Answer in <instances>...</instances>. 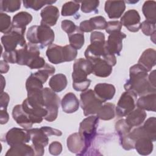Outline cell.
Returning <instances> with one entry per match:
<instances>
[{"mask_svg": "<svg viewBox=\"0 0 156 156\" xmlns=\"http://www.w3.org/2000/svg\"><path fill=\"white\" fill-rule=\"evenodd\" d=\"M129 77L124 86L126 91H132L140 96L156 92V88L148 80L147 70L140 65L137 63L130 68Z\"/></svg>", "mask_w": 156, "mask_h": 156, "instance_id": "obj_1", "label": "cell"}, {"mask_svg": "<svg viewBox=\"0 0 156 156\" xmlns=\"http://www.w3.org/2000/svg\"><path fill=\"white\" fill-rule=\"evenodd\" d=\"M91 73H93V65L90 62L83 58L76 60L72 73L73 88L77 91L87 90L91 82L87 76Z\"/></svg>", "mask_w": 156, "mask_h": 156, "instance_id": "obj_2", "label": "cell"}, {"mask_svg": "<svg viewBox=\"0 0 156 156\" xmlns=\"http://www.w3.org/2000/svg\"><path fill=\"white\" fill-rule=\"evenodd\" d=\"M26 38L29 43L39 44L40 48H43L52 44L55 35L50 27L40 24L30 27L27 32Z\"/></svg>", "mask_w": 156, "mask_h": 156, "instance_id": "obj_3", "label": "cell"}, {"mask_svg": "<svg viewBox=\"0 0 156 156\" xmlns=\"http://www.w3.org/2000/svg\"><path fill=\"white\" fill-rule=\"evenodd\" d=\"M91 44L87 48L84 55L87 60L93 63L97 60L103 58L107 54L105 35L102 32L93 31L90 35Z\"/></svg>", "mask_w": 156, "mask_h": 156, "instance_id": "obj_4", "label": "cell"}, {"mask_svg": "<svg viewBox=\"0 0 156 156\" xmlns=\"http://www.w3.org/2000/svg\"><path fill=\"white\" fill-rule=\"evenodd\" d=\"M46 55L51 63L59 64L74 60L77 55V51L70 44L61 46L55 44H51L48 46Z\"/></svg>", "mask_w": 156, "mask_h": 156, "instance_id": "obj_5", "label": "cell"}, {"mask_svg": "<svg viewBox=\"0 0 156 156\" xmlns=\"http://www.w3.org/2000/svg\"><path fill=\"white\" fill-rule=\"evenodd\" d=\"M26 29L12 27L10 32L2 36L1 40L5 51H13L18 49V46L21 48L26 45L24 36Z\"/></svg>", "mask_w": 156, "mask_h": 156, "instance_id": "obj_6", "label": "cell"}, {"mask_svg": "<svg viewBox=\"0 0 156 156\" xmlns=\"http://www.w3.org/2000/svg\"><path fill=\"white\" fill-rule=\"evenodd\" d=\"M44 107L48 112L44 119L52 122L56 119L60 105V98L51 88L45 87L43 90Z\"/></svg>", "mask_w": 156, "mask_h": 156, "instance_id": "obj_7", "label": "cell"}, {"mask_svg": "<svg viewBox=\"0 0 156 156\" xmlns=\"http://www.w3.org/2000/svg\"><path fill=\"white\" fill-rule=\"evenodd\" d=\"M98 122L99 118L97 116H90L80 123L78 133L84 140L88 149L96 136Z\"/></svg>", "mask_w": 156, "mask_h": 156, "instance_id": "obj_8", "label": "cell"}, {"mask_svg": "<svg viewBox=\"0 0 156 156\" xmlns=\"http://www.w3.org/2000/svg\"><path fill=\"white\" fill-rule=\"evenodd\" d=\"M80 105L84 116L96 114L102 105V102L95 95L91 89L82 91L80 95Z\"/></svg>", "mask_w": 156, "mask_h": 156, "instance_id": "obj_9", "label": "cell"}, {"mask_svg": "<svg viewBox=\"0 0 156 156\" xmlns=\"http://www.w3.org/2000/svg\"><path fill=\"white\" fill-rule=\"evenodd\" d=\"M130 138L133 141L140 137H147L152 142L156 140V118L151 117L148 118L141 126H138L129 133Z\"/></svg>", "mask_w": 156, "mask_h": 156, "instance_id": "obj_10", "label": "cell"}, {"mask_svg": "<svg viewBox=\"0 0 156 156\" xmlns=\"http://www.w3.org/2000/svg\"><path fill=\"white\" fill-rule=\"evenodd\" d=\"M27 130L32 142L34 155L42 156L44 153V147L48 144V136L41 128L29 129Z\"/></svg>", "mask_w": 156, "mask_h": 156, "instance_id": "obj_11", "label": "cell"}, {"mask_svg": "<svg viewBox=\"0 0 156 156\" xmlns=\"http://www.w3.org/2000/svg\"><path fill=\"white\" fill-rule=\"evenodd\" d=\"M137 95L129 91L124 92L117 104L116 113L119 117H123L127 115L133 110L136 106Z\"/></svg>", "mask_w": 156, "mask_h": 156, "instance_id": "obj_12", "label": "cell"}, {"mask_svg": "<svg viewBox=\"0 0 156 156\" xmlns=\"http://www.w3.org/2000/svg\"><path fill=\"white\" fill-rule=\"evenodd\" d=\"M40 49L38 45L29 42L24 47L18 49L17 64L29 66L34 60L40 57Z\"/></svg>", "mask_w": 156, "mask_h": 156, "instance_id": "obj_13", "label": "cell"}, {"mask_svg": "<svg viewBox=\"0 0 156 156\" xmlns=\"http://www.w3.org/2000/svg\"><path fill=\"white\" fill-rule=\"evenodd\" d=\"M126 37V35L121 32H114L109 34L107 41L105 42L107 51L112 54L119 55L122 49V40Z\"/></svg>", "mask_w": 156, "mask_h": 156, "instance_id": "obj_14", "label": "cell"}, {"mask_svg": "<svg viewBox=\"0 0 156 156\" xmlns=\"http://www.w3.org/2000/svg\"><path fill=\"white\" fill-rule=\"evenodd\" d=\"M5 141L10 146L20 143H27L30 141L27 129L13 127L10 129L5 135Z\"/></svg>", "mask_w": 156, "mask_h": 156, "instance_id": "obj_15", "label": "cell"}, {"mask_svg": "<svg viewBox=\"0 0 156 156\" xmlns=\"http://www.w3.org/2000/svg\"><path fill=\"white\" fill-rule=\"evenodd\" d=\"M140 16L138 11L135 9L127 10L121 18L120 22L128 30L136 32L140 29Z\"/></svg>", "mask_w": 156, "mask_h": 156, "instance_id": "obj_16", "label": "cell"}, {"mask_svg": "<svg viewBox=\"0 0 156 156\" xmlns=\"http://www.w3.org/2000/svg\"><path fill=\"white\" fill-rule=\"evenodd\" d=\"M68 150L77 155H83L88 151V148L84 140L79 133H74L70 135L66 141Z\"/></svg>", "mask_w": 156, "mask_h": 156, "instance_id": "obj_17", "label": "cell"}, {"mask_svg": "<svg viewBox=\"0 0 156 156\" xmlns=\"http://www.w3.org/2000/svg\"><path fill=\"white\" fill-rule=\"evenodd\" d=\"M40 15L41 17L40 24L49 27L54 26L59 18V10L57 7L49 5L41 11Z\"/></svg>", "mask_w": 156, "mask_h": 156, "instance_id": "obj_18", "label": "cell"}, {"mask_svg": "<svg viewBox=\"0 0 156 156\" xmlns=\"http://www.w3.org/2000/svg\"><path fill=\"white\" fill-rule=\"evenodd\" d=\"M93 91L96 97L102 102H105L113 98L116 89L112 84L100 83L95 85Z\"/></svg>", "mask_w": 156, "mask_h": 156, "instance_id": "obj_19", "label": "cell"}, {"mask_svg": "<svg viewBox=\"0 0 156 156\" xmlns=\"http://www.w3.org/2000/svg\"><path fill=\"white\" fill-rule=\"evenodd\" d=\"M105 12L110 19L120 18L126 9L124 1H107L104 7Z\"/></svg>", "mask_w": 156, "mask_h": 156, "instance_id": "obj_20", "label": "cell"}, {"mask_svg": "<svg viewBox=\"0 0 156 156\" xmlns=\"http://www.w3.org/2000/svg\"><path fill=\"white\" fill-rule=\"evenodd\" d=\"M12 116L13 119L21 127L25 129H29L32 127V122L29 115L24 111L22 105H15L12 110Z\"/></svg>", "mask_w": 156, "mask_h": 156, "instance_id": "obj_21", "label": "cell"}, {"mask_svg": "<svg viewBox=\"0 0 156 156\" xmlns=\"http://www.w3.org/2000/svg\"><path fill=\"white\" fill-rule=\"evenodd\" d=\"M79 101L72 92L66 93L62 99L61 105L62 110L66 113L76 112L79 107Z\"/></svg>", "mask_w": 156, "mask_h": 156, "instance_id": "obj_22", "label": "cell"}, {"mask_svg": "<svg viewBox=\"0 0 156 156\" xmlns=\"http://www.w3.org/2000/svg\"><path fill=\"white\" fill-rule=\"evenodd\" d=\"M156 63V52L154 49L148 48L140 56L138 64L145 68L147 72L150 71Z\"/></svg>", "mask_w": 156, "mask_h": 156, "instance_id": "obj_23", "label": "cell"}, {"mask_svg": "<svg viewBox=\"0 0 156 156\" xmlns=\"http://www.w3.org/2000/svg\"><path fill=\"white\" fill-rule=\"evenodd\" d=\"M93 73L99 77H107L112 72V67L106 60L101 58L93 63Z\"/></svg>", "mask_w": 156, "mask_h": 156, "instance_id": "obj_24", "label": "cell"}, {"mask_svg": "<svg viewBox=\"0 0 156 156\" xmlns=\"http://www.w3.org/2000/svg\"><path fill=\"white\" fill-rule=\"evenodd\" d=\"M136 102V105L138 108L144 110L155 112L156 92L149 93L140 96Z\"/></svg>", "mask_w": 156, "mask_h": 156, "instance_id": "obj_25", "label": "cell"}, {"mask_svg": "<svg viewBox=\"0 0 156 156\" xmlns=\"http://www.w3.org/2000/svg\"><path fill=\"white\" fill-rule=\"evenodd\" d=\"M146 116L147 114L144 110L137 108L126 115L125 120L127 124L132 128L140 126L144 121Z\"/></svg>", "mask_w": 156, "mask_h": 156, "instance_id": "obj_26", "label": "cell"}, {"mask_svg": "<svg viewBox=\"0 0 156 156\" xmlns=\"http://www.w3.org/2000/svg\"><path fill=\"white\" fill-rule=\"evenodd\" d=\"M34 151L32 146L26 143L17 144L10 146L5 156H34Z\"/></svg>", "mask_w": 156, "mask_h": 156, "instance_id": "obj_27", "label": "cell"}, {"mask_svg": "<svg viewBox=\"0 0 156 156\" xmlns=\"http://www.w3.org/2000/svg\"><path fill=\"white\" fill-rule=\"evenodd\" d=\"M134 149L141 155H147L153 151L152 141L147 137H140L135 141Z\"/></svg>", "mask_w": 156, "mask_h": 156, "instance_id": "obj_28", "label": "cell"}, {"mask_svg": "<svg viewBox=\"0 0 156 156\" xmlns=\"http://www.w3.org/2000/svg\"><path fill=\"white\" fill-rule=\"evenodd\" d=\"M67 79L63 74H57L51 77L49 81V85L54 92L58 93L65 89L67 85Z\"/></svg>", "mask_w": 156, "mask_h": 156, "instance_id": "obj_29", "label": "cell"}, {"mask_svg": "<svg viewBox=\"0 0 156 156\" xmlns=\"http://www.w3.org/2000/svg\"><path fill=\"white\" fill-rule=\"evenodd\" d=\"M32 20V16L27 12H20L16 13L12 21V27L20 29H26V26Z\"/></svg>", "mask_w": 156, "mask_h": 156, "instance_id": "obj_30", "label": "cell"}, {"mask_svg": "<svg viewBox=\"0 0 156 156\" xmlns=\"http://www.w3.org/2000/svg\"><path fill=\"white\" fill-rule=\"evenodd\" d=\"M96 114L98 118L102 120L108 121L113 119L115 116V106L112 103H105L102 105Z\"/></svg>", "mask_w": 156, "mask_h": 156, "instance_id": "obj_31", "label": "cell"}, {"mask_svg": "<svg viewBox=\"0 0 156 156\" xmlns=\"http://www.w3.org/2000/svg\"><path fill=\"white\" fill-rule=\"evenodd\" d=\"M143 13L147 21L156 22V2L154 1H146L142 7Z\"/></svg>", "mask_w": 156, "mask_h": 156, "instance_id": "obj_32", "label": "cell"}, {"mask_svg": "<svg viewBox=\"0 0 156 156\" xmlns=\"http://www.w3.org/2000/svg\"><path fill=\"white\" fill-rule=\"evenodd\" d=\"M70 45L76 49H80L84 44V34L80 29L79 27L71 33L68 35Z\"/></svg>", "mask_w": 156, "mask_h": 156, "instance_id": "obj_33", "label": "cell"}, {"mask_svg": "<svg viewBox=\"0 0 156 156\" xmlns=\"http://www.w3.org/2000/svg\"><path fill=\"white\" fill-rule=\"evenodd\" d=\"M21 1L20 0H1L0 1V10L2 12H14L21 7Z\"/></svg>", "mask_w": 156, "mask_h": 156, "instance_id": "obj_34", "label": "cell"}, {"mask_svg": "<svg viewBox=\"0 0 156 156\" xmlns=\"http://www.w3.org/2000/svg\"><path fill=\"white\" fill-rule=\"evenodd\" d=\"M80 1H68L65 3L62 8V15L63 16H72L75 15L79 9Z\"/></svg>", "mask_w": 156, "mask_h": 156, "instance_id": "obj_35", "label": "cell"}, {"mask_svg": "<svg viewBox=\"0 0 156 156\" xmlns=\"http://www.w3.org/2000/svg\"><path fill=\"white\" fill-rule=\"evenodd\" d=\"M56 1H49V0H24L23 1V5L25 8L32 9L35 11L40 10L44 5H52L55 3Z\"/></svg>", "mask_w": 156, "mask_h": 156, "instance_id": "obj_36", "label": "cell"}, {"mask_svg": "<svg viewBox=\"0 0 156 156\" xmlns=\"http://www.w3.org/2000/svg\"><path fill=\"white\" fill-rule=\"evenodd\" d=\"M55 71V69L53 66L48 63H46L43 68L39 69L38 71L34 73L43 82V83H44L48 80L49 76L52 75Z\"/></svg>", "mask_w": 156, "mask_h": 156, "instance_id": "obj_37", "label": "cell"}, {"mask_svg": "<svg viewBox=\"0 0 156 156\" xmlns=\"http://www.w3.org/2000/svg\"><path fill=\"white\" fill-rule=\"evenodd\" d=\"M132 128L127 124L124 119L118 120L115 124V130L117 132L119 138L128 135Z\"/></svg>", "mask_w": 156, "mask_h": 156, "instance_id": "obj_38", "label": "cell"}, {"mask_svg": "<svg viewBox=\"0 0 156 156\" xmlns=\"http://www.w3.org/2000/svg\"><path fill=\"white\" fill-rule=\"evenodd\" d=\"M12 27L11 18L9 15L4 13H0V31L5 34L10 31Z\"/></svg>", "mask_w": 156, "mask_h": 156, "instance_id": "obj_39", "label": "cell"}, {"mask_svg": "<svg viewBox=\"0 0 156 156\" xmlns=\"http://www.w3.org/2000/svg\"><path fill=\"white\" fill-rule=\"evenodd\" d=\"M81 2V10L83 13H91L93 12H97V9L99 5V1H83Z\"/></svg>", "mask_w": 156, "mask_h": 156, "instance_id": "obj_40", "label": "cell"}, {"mask_svg": "<svg viewBox=\"0 0 156 156\" xmlns=\"http://www.w3.org/2000/svg\"><path fill=\"white\" fill-rule=\"evenodd\" d=\"M140 29L143 33L147 36H151L155 33V23H151L147 20L141 23Z\"/></svg>", "mask_w": 156, "mask_h": 156, "instance_id": "obj_41", "label": "cell"}, {"mask_svg": "<svg viewBox=\"0 0 156 156\" xmlns=\"http://www.w3.org/2000/svg\"><path fill=\"white\" fill-rule=\"evenodd\" d=\"M93 24L94 29H99L103 30L105 29L107 26V22L105 20V18L102 16H97L90 19Z\"/></svg>", "mask_w": 156, "mask_h": 156, "instance_id": "obj_42", "label": "cell"}, {"mask_svg": "<svg viewBox=\"0 0 156 156\" xmlns=\"http://www.w3.org/2000/svg\"><path fill=\"white\" fill-rule=\"evenodd\" d=\"M61 27L62 30L67 33L68 35L74 32L79 27L74 24V23L68 20H65L62 21L61 23Z\"/></svg>", "mask_w": 156, "mask_h": 156, "instance_id": "obj_43", "label": "cell"}, {"mask_svg": "<svg viewBox=\"0 0 156 156\" xmlns=\"http://www.w3.org/2000/svg\"><path fill=\"white\" fill-rule=\"evenodd\" d=\"M122 25L119 21H110L107 22V26L105 31L108 34H111L114 32L121 31Z\"/></svg>", "mask_w": 156, "mask_h": 156, "instance_id": "obj_44", "label": "cell"}, {"mask_svg": "<svg viewBox=\"0 0 156 156\" xmlns=\"http://www.w3.org/2000/svg\"><path fill=\"white\" fill-rule=\"evenodd\" d=\"M2 58L10 63H17V49L13 51H4L2 53Z\"/></svg>", "mask_w": 156, "mask_h": 156, "instance_id": "obj_45", "label": "cell"}, {"mask_svg": "<svg viewBox=\"0 0 156 156\" xmlns=\"http://www.w3.org/2000/svg\"><path fill=\"white\" fill-rule=\"evenodd\" d=\"M62 151V145L58 141H54L49 144V152L53 155H58Z\"/></svg>", "mask_w": 156, "mask_h": 156, "instance_id": "obj_46", "label": "cell"}, {"mask_svg": "<svg viewBox=\"0 0 156 156\" xmlns=\"http://www.w3.org/2000/svg\"><path fill=\"white\" fill-rule=\"evenodd\" d=\"M79 27V29L82 32H93V30H94L93 26V24L90 20L82 21L80 23Z\"/></svg>", "mask_w": 156, "mask_h": 156, "instance_id": "obj_47", "label": "cell"}, {"mask_svg": "<svg viewBox=\"0 0 156 156\" xmlns=\"http://www.w3.org/2000/svg\"><path fill=\"white\" fill-rule=\"evenodd\" d=\"M46 64L44 59L41 57H38L34 60L29 65V68L31 69H40L43 68Z\"/></svg>", "mask_w": 156, "mask_h": 156, "instance_id": "obj_48", "label": "cell"}, {"mask_svg": "<svg viewBox=\"0 0 156 156\" xmlns=\"http://www.w3.org/2000/svg\"><path fill=\"white\" fill-rule=\"evenodd\" d=\"M10 101L9 94L5 92L1 93L0 110H7V107Z\"/></svg>", "mask_w": 156, "mask_h": 156, "instance_id": "obj_49", "label": "cell"}, {"mask_svg": "<svg viewBox=\"0 0 156 156\" xmlns=\"http://www.w3.org/2000/svg\"><path fill=\"white\" fill-rule=\"evenodd\" d=\"M41 129L43 130V132L46 133V135L48 136H49L51 135H56V136H61L62 135V132L56 129L52 128L51 127L48 126H44L41 127Z\"/></svg>", "mask_w": 156, "mask_h": 156, "instance_id": "obj_50", "label": "cell"}, {"mask_svg": "<svg viewBox=\"0 0 156 156\" xmlns=\"http://www.w3.org/2000/svg\"><path fill=\"white\" fill-rule=\"evenodd\" d=\"M9 119V115L7 110H0V123L1 124H6Z\"/></svg>", "mask_w": 156, "mask_h": 156, "instance_id": "obj_51", "label": "cell"}, {"mask_svg": "<svg viewBox=\"0 0 156 156\" xmlns=\"http://www.w3.org/2000/svg\"><path fill=\"white\" fill-rule=\"evenodd\" d=\"M0 72L1 74L6 73L9 69V66L6 61L4 60H1L0 62Z\"/></svg>", "mask_w": 156, "mask_h": 156, "instance_id": "obj_52", "label": "cell"}, {"mask_svg": "<svg viewBox=\"0 0 156 156\" xmlns=\"http://www.w3.org/2000/svg\"><path fill=\"white\" fill-rule=\"evenodd\" d=\"M148 80L149 82V83H151V85L154 87L156 88L155 86V70H153L149 75H148Z\"/></svg>", "mask_w": 156, "mask_h": 156, "instance_id": "obj_53", "label": "cell"}]
</instances>
